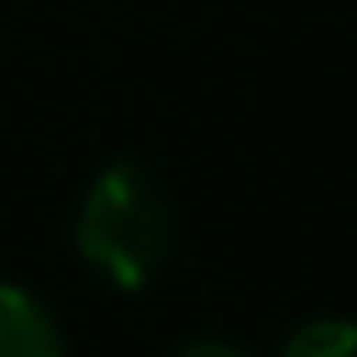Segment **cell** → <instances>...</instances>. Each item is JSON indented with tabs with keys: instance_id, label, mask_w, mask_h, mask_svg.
<instances>
[{
	"instance_id": "obj_3",
	"label": "cell",
	"mask_w": 357,
	"mask_h": 357,
	"mask_svg": "<svg viewBox=\"0 0 357 357\" xmlns=\"http://www.w3.org/2000/svg\"><path fill=\"white\" fill-rule=\"evenodd\" d=\"M279 357H357V324L346 318H318L284 340Z\"/></svg>"
},
{
	"instance_id": "obj_4",
	"label": "cell",
	"mask_w": 357,
	"mask_h": 357,
	"mask_svg": "<svg viewBox=\"0 0 357 357\" xmlns=\"http://www.w3.org/2000/svg\"><path fill=\"white\" fill-rule=\"evenodd\" d=\"M167 357H251V351H240V346H229V340H184V346L167 351Z\"/></svg>"
},
{
	"instance_id": "obj_2",
	"label": "cell",
	"mask_w": 357,
	"mask_h": 357,
	"mask_svg": "<svg viewBox=\"0 0 357 357\" xmlns=\"http://www.w3.org/2000/svg\"><path fill=\"white\" fill-rule=\"evenodd\" d=\"M0 357H67L50 312L17 284H0Z\"/></svg>"
},
{
	"instance_id": "obj_1",
	"label": "cell",
	"mask_w": 357,
	"mask_h": 357,
	"mask_svg": "<svg viewBox=\"0 0 357 357\" xmlns=\"http://www.w3.org/2000/svg\"><path fill=\"white\" fill-rule=\"evenodd\" d=\"M73 245L89 268H100L117 290H139L173 245V206L167 190L134 167V162H112L100 167V178L84 190L78 218H73Z\"/></svg>"
}]
</instances>
